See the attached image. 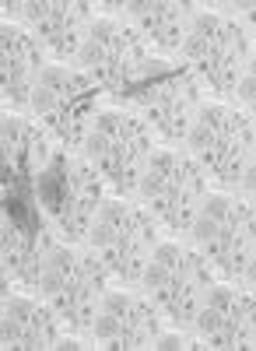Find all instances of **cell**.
Wrapping results in <instances>:
<instances>
[{
	"label": "cell",
	"instance_id": "6da1fadb",
	"mask_svg": "<svg viewBox=\"0 0 256 351\" xmlns=\"http://www.w3.org/2000/svg\"><path fill=\"white\" fill-rule=\"evenodd\" d=\"M218 36H221V18L211 11H196L190 21V32L183 39V60L190 64V77L193 81H207L214 49H218Z\"/></svg>",
	"mask_w": 256,
	"mask_h": 351
},
{
	"label": "cell",
	"instance_id": "7a4b0ae2",
	"mask_svg": "<svg viewBox=\"0 0 256 351\" xmlns=\"http://www.w3.org/2000/svg\"><path fill=\"white\" fill-rule=\"evenodd\" d=\"M116 32H120V25L112 18H95L88 25V36H84V43H81V49L74 56L77 74L95 77L99 71H105L112 64V53H116Z\"/></svg>",
	"mask_w": 256,
	"mask_h": 351
},
{
	"label": "cell",
	"instance_id": "3957f363",
	"mask_svg": "<svg viewBox=\"0 0 256 351\" xmlns=\"http://www.w3.org/2000/svg\"><path fill=\"white\" fill-rule=\"evenodd\" d=\"M179 158L183 155L168 152V148H151L148 165H144V176H140L137 193H133V200L140 204V208H151L158 197H165L168 190H172L176 172H179Z\"/></svg>",
	"mask_w": 256,
	"mask_h": 351
},
{
	"label": "cell",
	"instance_id": "277c9868",
	"mask_svg": "<svg viewBox=\"0 0 256 351\" xmlns=\"http://www.w3.org/2000/svg\"><path fill=\"white\" fill-rule=\"evenodd\" d=\"M133 211H137L133 204H127L120 197H102L99 211H95V221L88 228V239H84L88 250H102L109 243H120L127 236L130 221H133Z\"/></svg>",
	"mask_w": 256,
	"mask_h": 351
},
{
	"label": "cell",
	"instance_id": "5b68a950",
	"mask_svg": "<svg viewBox=\"0 0 256 351\" xmlns=\"http://www.w3.org/2000/svg\"><path fill=\"white\" fill-rule=\"evenodd\" d=\"M133 309V295L130 291H105L102 309L92 324V341H99V348H123V330Z\"/></svg>",
	"mask_w": 256,
	"mask_h": 351
},
{
	"label": "cell",
	"instance_id": "8992f818",
	"mask_svg": "<svg viewBox=\"0 0 256 351\" xmlns=\"http://www.w3.org/2000/svg\"><path fill=\"white\" fill-rule=\"evenodd\" d=\"M232 208H235V200H232V197H225V193H204L201 204H196V215H193L190 228H186L190 246H193V250H201L207 239H214L218 232L229 225Z\"/></svg>",
	"mask_w": 256,
	"mask_h": 351
},
{
	"label": "cell",
	"instance_id": "52a82bcc",
	"mask_svg": "<svg viewBox=\"0 0 256 351\" xmlns=\"http://www.w3.org/2000/svg\"><path fill=\"white\" fill-rule=\"evenodd\" d=\"M196 112H201V92H196V81L186 74L179 77V88H176V99L172 106H168V116H165V127H162V137L165 141H186L193 120H196Z\"/></svg>",
	"mask_w": 256,
	"mask_h": 351
},
{
	"label": "cell",
	"instance_id": "ba28073f",
	"mask_svg": "<svg viewBox=\"0 0 256 351\" xmlns=\"http://www.w3.org/2000/svg\"><path fill=\"white\" fill-rule=\"evenodd\" d=\"M77 267H81V253L71 246H53L46 253L42 263V278H39V295H53V291H64L77 281Z\"/></svg>",
	"mask_w": 256,
	"mask_h": 351
},
{
	"label": "cell",
	"instance_id": "9c48e42d",
	"mask_svg": "<svg viewBox=\"0 0 256 351\" xmlns=\"http://www.w3.org/2000/svg\"><path fill=\"white\" fill-rule=\"evenodd\" d=\"M162 334V313L151 306V299H133L127 330H123V348H155Z\"/></svg>",
	"mask_w": 256,
	"mask_h": 351
},
{
	"label": "cell",
	"instance_id": "30bf717a",
	"mask_svg": "<svg viewBox=\"0 0 256 351\" xmlns=\"http://www.w3.org/2000/svg\"><path fill=\"white\" fill-rule=\"evenodd\" d=\"M176 88H179V77L176 81H165V84H155V88H148V92L137 99V112H140L137 120L144 123L148 130H158L162 134L168 106H172V99H176Z\"/></svg>",
	"mask_w": 256,
	"mask_h": 351
},
{
	"label": "cell",
	"instance_id": "8fae6325",
	"mask_svg": "<svg viewBox=\"0 0 256 351\" xmlns=\"http://www.w3.org/2000/svg\"><path fill=\"white\" fill-rule=\"evenodd\" d=\"M193 8L190 4H165V14H162V28L155 36V46L162 53H179L183 49V39L190 32V21H193Z\"/></svg>",
	"mask_w": 256,
	"mask_h": 351
},
{
	"label": "cell",
	"instance_id": "7c38bea8",
	"mask_svg": "<svg viewBox=\"0 0 256 351\" xmlns=\"http://www.w3.org/2000/svg\"><path fill=\"white\" fill-rule=\"evenodd\" d=\"M36 137V127L32 120H25L21 112H8L4 116V158L8 165H25V155H28V144Z\"/></svg>",
	"mask_w": 256,
	"mask_h": 351
},
{
	"label": "cell",
	"instance_id": "4fadbf2b",
	"mask_svg": "<svg viewBox=\"0 0 256 351\" xmlns=\"http://www.w3.org/2000/svg\"><path fill=\"white\" fill-rule=\"evenodd\" d=\"M162 14H165V4L158 0H137V4H123V18L133 25V32L140 39L155 43L158 28H162Z\"/></svg>",
	"mask_w": 256,
	"mask_h": 351
},
{
	"label": "cell",
	"instance_id": "5bb4252c",
	"mask_svg": "<svg viewBox=\"0 0 256 351\" xmlns=\"http://www.w3.org/2000/svg\"><path fill=\"white\" fill-rule=\"evenodd\" d=\"M60 319L53 316V309L46 302H39L32 324H28V334H25V351H39V348H53L56 337H60Z\"/></svg>",
	"mask_w": 256,
	"mask_h": 351
},
{
	"label": "cell",
	"instance_id": "9a60e30c",
	"mask_svg": "<svg viewBox=\"0 0 256 351\" xmlns=\"http://www.w3.org/2000/svg\"><path fill=\"white\" fill-rule=\"evenodd\" d=\"M49 155H53V134H49V130L42 127V130H36L32 144H28V155H25V169L32 172V176L46 172V165H49Z\"/></svg>",
	"mask_w": 256,
	"mask_h": 351
},
{
	"label": "cell",
	"instance_id": "2e32d148",
	"mask_svg": "<svg viewBox=\"0 0 256 351\" xmlns=\"http://www.w3.org/2000/svg\"><path fill=\"white\" fill-rule=\"evenodd\" d=\"M176 278V271L168 267V263H162V260H155V256H148V263H144V271H140V288H144V295H151V291H158V288H165L168 281Z\"/></svg>",
	"mask_w": 256,
	"mask_h": 351
},
{
	"label": "cell",
	"instance_id": "e0dca14e",
	"mask_svg": "<svg viewBox=\"0 0 256 351\" xmlns=\"http://www.w3.org/2000/svg\"><path fill=\"white\" fill-rule=\"evenodd\" d=\"M225 324H229V319H225L218 309H211L207 302H201V309H196V316H193V327H190V330H193L196 337H201V341H207V337H211L214 330H221Z\"/></svg>",
	"mask_w": 256,
	"mask_h": 351
},
{
	"label": "cell",
	"instance_id": "ac0fdd59",
	"mask_svg": "<svg viewBox=\"0 0 256 351\" xmlns=\"http://www.w3.org/2000/svg\"><path fill=\"white\" fill-rule=\"evenodd\" d=\"M36 309H39V302H32V299H25V295H8V299H4V316L18 319V324L25 327V334H28V324H32V316H36Z\"/></svg>",
	"mask_w": 256,
	"mask_h": 351
},
{
	"label": "cell",
	"instance_id": "d6986e66",
	"mask_svg": "<svg viewBox=\"0 0 256 351\" xmlns=\"http://www.w3.org/2000/svg\"><path fill=\"white\" fill-rule=\"evenodd\" d=\"M42 302L53 309V316L60 319V324H67V327H71V316H74V285H71V288H64V291H53V295H46Z\"/></svg>",
	"mask_w": 256,
	"mask_h": 351
},
{
	"label": "cell",
	"instance_id": "ffe728a7",
	"mask_svg": "<svg viewBox=\"0 0 256 351\" xmlns=\"http://www.w3.org/2000/svg\"><path fill=\"white\" fill-rule=\"evenodd\" d=\"M53 8L56 4H46V0H28V4H21V25L25 28H39L42 21H49L53 18Z\"/></svg>",
	"mask_w": 256,
	"mask_h": 351
},
{
	"label": "cell",
	"instance_id": "44dd1931",
	"mask_svg": "<svg viewBox=\"0 0 256 351\" xmlns=\"http://www.w3.org/2000/svg\"><path fill=\"white\" fill-rule=\"evenodd\" d=\"M232 99H239L246 109H253V102H256V71H253V67L242 71V77H239V84H235Z\"/></svg>",
	"mask_w": 256,
	"mask_h": 351
},
{
	"label": "cell",
	"instance_id": "7402d4cb",
	"mask_svg": "<svg viewBox=\"0 0 256 351\" xmlns=\"http://www.w3.org/2000/svg\"><path fill=\"white\" fill-rule=\"evenodd\" d=\"M155 348H158V351H179V348H196V344H193L190 334H165V330H162L158 341H155Z\"/></svg>",
	"mask_w": 256,
	"mask_h": 351
},
{
	"label": "cell",
	"instance_id": "603a6c76",
	"mask_svg": "<svg viewBox=\"0 0 256 351\" xmlns=\"http://www.w3.org/2000/svg\"><path fill=\"white\" fill-rule=\"evenodd\" d=\"M235 190H239V197H242V200H253V193H256V165H249V169L239 176Z\"/></svg>",
	"mask_w": 256,
	"mask_h": 351
}]
</instances>
